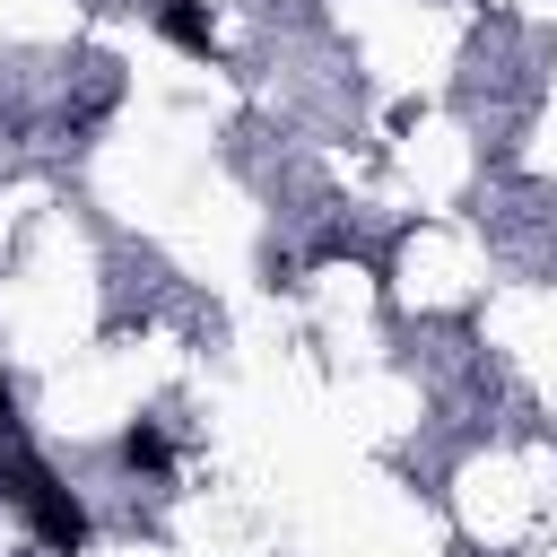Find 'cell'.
Masks as SVG:
<instances>
[{
    "label": "cell",
    "instance_id": "6da1fadb",
    "mask_svg": "<svg viewBox=\"0 0 557 557\" xmlns=\"http://www.w3.org/2000/svg\"><path fill=\"white\" fill-rule=\"evenodd\" d=\"M9 496H17L26 513H35L44 548H78V540H87V513H78V496H61L44 461H9Z\"/></svg>",
    "mask_w": 557,
    "mask_h": 557
},
{
    "label": "cell",
    "instance_id": "3957f363",
    "mask_svg": "<svg viewBox=\"0 0 557 557\" xmlns=\"http://www.w3.org/2000/svg\"><path fill=\"white\" fill-rule=\"evenodd\" d=\"M122 461H131V470H165V435H157V426H131V435H122Z\"/></svg>",
    "mask_w": 557,
    "mask_h": 557
},
{
    "label": "cell",
    "instance_id": "277c9868",
    "mask_svg": "<svg viewBox=\"0 0 557 557\" xmlns=\"http://www.w3.org/2000/svg\"><path fill=\"white\" fill-rule=\"evenodd\" d=\"M0 418H9V383H0Z\"/></svg>",
    "mask_w": 557,
    "mask_h": 557
},
{
    "label": "cell",
    "instance_id": "7a4b0ae2",
    "mask_svg": "<svg viewBox=\"0 0 557 557\" xmlns=\"http://www.w3.org/2000/svg\"><path fill=\"white\" fill-rule=\"evenodd\" d=\"M157 26H165L183 52H209V44H218V26H209V9H200V0H165V9H157Z\"/></svg>",
    "mask_w": 557,
    "mask_h": 557
}]
</instances>
